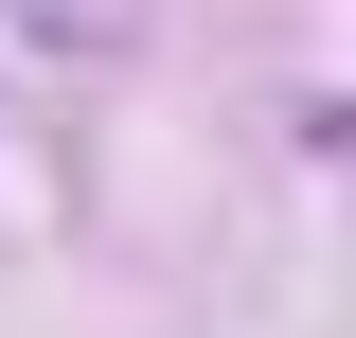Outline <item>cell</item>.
<instances>
[{
	"mask_svg": "<svg viewBox=\"0 0 356 338\" xmlns=\"http://www.w3.org/2000/svg\"><path fill=\"white\" fill-rule=\"evenodd\" d=\"M18 36H72V54H125L143 0H18Z\"/></svg>",
	"mask_w": 356,
	"mask_h": 338,
	"instance_id": "1",
	"label": "cell"
}]
</instances>
